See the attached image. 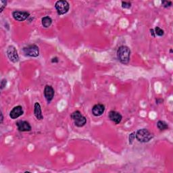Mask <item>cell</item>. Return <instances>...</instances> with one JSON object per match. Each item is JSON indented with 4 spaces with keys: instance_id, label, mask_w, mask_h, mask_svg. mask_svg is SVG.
<instances>
[{
    "instance_id": "6da1fadb",
    "label": "cell",
    "mask_w": 173,
    "mask_h": 173,
    "mask_svg": "<svg viewBox=\"0 0 173 173\" xmlns=\"http://www.w3.org/2000/svg\"><path fill=\"white\" fill-rule=\"evenodd\" d=\"M117 56L120 62L122 64H127L130 61V49L128 47L125 46V45H122L118 49Z\"/></svg>"
},
{
    "instance_id": "7a4b0ae2",
    "label": "cell",
    "mask_w": 173,
    "mask_h": 173,
    "mask_svg": "<svg viewBox=\"0 0 173 173\" xmlns=\"http://www.w3.org/2000/svg\"><path fill=\"white\" fill-rule=\"evenodd\" d=\"M135 137L141 143H147L153 138V135L147 129H142L135 133Z\"/></svg>"
},
{
    "instance_id": "3957f363",
    "label": "cell",
    "mask_w": 173,
    "mask_h": 173,
    "mask_svg": "<svg viewBox=\"0 0 173 173\" xmlns=\"http://www.w3.org/2000/svg\"><path fill=\"white\" fill-rule=\"evenodd\" d=\"M71 118L74 121L75 125L78 127L83 126L87 122V118L81 114V113L78 110L72 113L71 114Z\"/></svg>"
},
{
    "instance_id": "277c9868",
    "label": "cell",
    "mask_w": 173,
    "mask_h": 173,
    "mask_svg": "<svg viewBox=\"0 0 173 173\" xmlns=\"http://www.w3.org/2000/svg\"><path fill=\"white\" fill-rule=\"evenodd\" d=\"M55 8L59 15H63L68 12L70 5L68 2L60 0V1H58L56 3Z\"/></svg>"
},
{
    "instance_id": "5b68a950",
    "label": "cell",
    "mask_w": 173,
    "mask_h": 173,
    "mask_svg": "<svg viewBox=\"0 0 173 173\" xmlns=\"http://www.w3.org/2000/svg\"><path fill=\"white\" fill-rule=\"evenodd\" d=\"M23 51L24 55L29 57H37L39 55V50L36 45H28L27 47L23 48Z\"/></svg>"
},
{
    "instance_id": "8992f818",
    "label": "cell",
    "mask_w": 173,
    "mask_h": 173,
    "mask_svg": "<svg viewBox=\"0 0 173 173\" xmlns=\"http://www.w3.org/2000/svg\"><path fill=\"white\" fill-rule=\"evenodd\" d=\"M7 56H8V57L10 60L14 63H16L19 60V56L18 55L16 49L12 45H10L8 47V49H7Z\"/></svg>"
},
{
    "instance_id": "52a82bcc",
    "label": "cell",
    "mask_w": 173,
    "mask_h": 173,
    "mask_svg": "<svg viewBox=\"0 0 173 173\" xmlns=\"http://www.w3.org/2000/svg\"><path fill=\"white\" fill-rule=\"evenodd\" d=\"M55 91L51 86L46 85L44 89V96L46 99L47 103H50L54 97Z\"/></svg>"
},
{
    "instance_id": "ba28073f",
    "label": "cell",
    "mask_w": 173,
    "mask_h": 173,
    "mask_svg": "<svg viewBox=\"0 0 173 173\" xmlns=\"http://www.w3.org/2000/svg\"><path fill=\"white\" fill-rule=\"evenodd\" d=\"M13 18L18 21H24L29 17L30 14L24 11H15L12 13Z\"/></svg>"
},
{
    "instance_id": "9c48e42d",
    "label": "cell",
    "mask_w": 173,
    "mask_h": 173,
    "mask_svg": "<svg viewBox=\"0 0 173 173\" xmlns=\"http://www.w3.org/2000/svg\"><path fill=\"white\" fill-rule=\"evenodd\" d=\"M16 126L18 127V130L21 132H27V131H31V126L27 121H18L16 122Z\"/></svg>"
},
{
    "instance_id": "30bf717a",
    "label": "cell",
    "mask_w": 173,
    "mask_h": 173,
    "mask_svg": "<svg viewBox=\"0 0 173 173\" xmlns=\"http://www.w3.org/2000/svg\"><path fill=\"white\" fill-rule=\"evenodd\" d=\"M24 114V111L23 107L20 105H18L14 108L11 112H10V116L12 119H16L20 117V116H22Z\"/></svg>"
},
{
    "instance_id": "8fae6325",
    "label": "cell",
    "mask_w": 173,
    "mask_h": 173,
    "mask_svg": "<svg viewBox=\"0 0 173 173\" xmlns=\"http://www.w3.org/2000/svg\"><path fill=\"white\" fill-rule=\"evenodd\" d=\"M109 118L116 125L119 124L121 122L122 118V115L116 111H110V113H109Z\"/></svg>"
},
{
    "instance_id": "7c38bea8",
    "label": "cell",
    "mask_w": 173,
    "mask_h": 173,
    "mask_svg": "<svg viewBox=\"0 0 173 173\" xmlns=\"http://www.w3.org/2000/svg\"><path fill=\"white\" fill-rule=\"evenodd\" d=\"M105 111V106L103 104H98L95 105L92 108V113L95 116H100L102 115V114Z\"/></svg>"
},
{
    "instance_id": "4fadbf2b",
    "label": "cell",
    "mask_w": 173,
    "mask_h": 173,
    "mask_svg": "<svg viewBox=\"0 0 173 173\" xmlns=\"http://www.w3.org/2000/svg\"><path fill=\"white\" fill-rule=\"evenodd\" d=\"M34 114L35 116V117L39 121H41L43 118V114H42V111H41V108L40 104L36 102L35 104V107H34Z\"/></svg>"
},
{
    "instance_id": "5bb4252c",
    "label": "cell",
    "mask_w": 173,
    "mask_h": 173,
    "mask_svg": "<svg viewBox=\"0 0 173 173\" xmlns=\"http://www.w3.org/2000/svg\"><path fill=\"white\" fill-rule=\"evenodd\" d=\"M41 23L45 28H48L51 26V24L52 23V20L50 17L45 16L42 19Z\"/></svg>"
},
{
    "instance_id": "9a60e30c",
    "label": "cell",
    "mask_w": 173,
    "mask_h": 173,
    "mask_svg": "<svg viewBox=\"0 0 173 173\" xmlns=\"http://www.w3.org/2000/svg\"><path fill=\"white\" fill-rule=\"evenodd\" d=\"M157 126L160 130H167L168 129V125L167 123L165 122L164 121H162L158 122Z\"/></svg>"
},
{
    "instance_id": "2e32d148",
    "label": "cell",
    "mask_w": 173,
    "mask_h": 173,
    "mask_svg": "<svg viewBox=\"0 0 173 173\" xmlns=\"http://www.w3.org/2000/svg\"><path fill=\"white\" fill-rule=\"evenodd\" d=\"M155 34L157 35L158 36H160V37H162V36H163L164 34V31L161 29L160 27H156V28H155Z\"/></svg>"
},
{
    "instance_id": "e0dca14e",
    "label": "cell",
    "mask_w": 173,
    "mask_h": 173,
    "mask_svg": "<svg viewBox=\"0 0 173 173\" xmlns=\"http://www.w3.org/2000/svg\"><path fill=\"white\" fill-rule=\"evenodd\" d=\"M122 7L125 9H129L131 7V3L129 2H122Z\"/></svg>"
},
{
    "instance_id": "ac0fdd59",
    "label": "cell",
    "mask_w": 173,
    "mask_h": 173,
    "mask_svg": "<svg viewBox=\"0 0 173 173\" xmlns=\"http://www.w3.org/2000/svg\"><path fill=\"white\" fill-rule=\"evenodd\" d=\"M6 4H7L6 1H3V0L0 1V12H3V9H4L5 7L6 6Z\"/></svg>"
},
{
    "instance_id": "d6986e66",
    "label": "cell",
    "mask_w": 173,
    "mask_h": 173,
    "mask_svg": "<svg viewBox=\"0 0 173 173\" xmlns=\"http://www.w3.org/2000/svg\"><path fill=\"white\" fill-rule=\"evenodd\" d=\"M162 4L164 8H168L172 6V2L170 1H162Z\"/></svg>"
},
{
    "instance_id": "ffe728a7",
    "label": "cell",
    "mask_w": 173,
    "mask_h": 173,
    "mask_svg": "<svg viewBox=\"0 0 173 173\" xmlns=\"http://www.w3.org/2000/svg\"><path fill=\"white\" fill-rule=\"evenodd\" d=\"M135 139V133L133 132L129 135V144L131 145L133 142L134 139Z\"/></svg>"
},
{
    "instance_id": "44dd1931",
    "label": "cell",
    "mask_w": 173,
    "mask_h": 173,
    "mask_svg": "<svg viewBox=\"0 0 173 173\" xmlns=\"http://www.w3.org/2000/svg\"><path fill=\"white\" fill-rule=\"evenodd\" d=\"M6 84H7V80H6V79H3V80L1 81V85H0V87H1V89H2V90L6 86Z\"/></svg>"
},
{
    "instance_id": "7402d4cb",
    "label": "cell",
    "mask_w": 173,
    "mask_h": 173,
    "mask_svg": "<svg viewBox=\"0 0 173 173\" xmlns=\"http://www.w3.org/2000/svg\"><path fill=\"white\" fill-rule=\"evenodd\" d=\"M150 33L151 35V36H152L153 37H156V34H155V32H154V29H150Z\"/></svg>"
},
{
    "instance_id": "603a6c76",
    "label": "cell",
    "mask_w": 173,
    "mask_h": 173,
    "mask_svg": "<svg viewBox=\"0 0 173 173\" xmlns=\"http://www.w3.org/2000/svg\"><path fill=\"white\" fill-rule=\"evenodd\" d=\"M58 58H53L52 60H51V62H53V63H56V62H58Z\"/></svg>"
},
{
    "instance_id": "cb8c5ba5",
    "label": "cell",
    "mask_w": 173,
    "mask_h": 173,
    "mask_svg": "<svg viewBox=\"0 0 173 173\" xmlns=\"http://www.w3.org/2000/svg\"><path fill=\"white\" fill-rule=\"evenodd\" d=\"M3 114H2V112H1V123H2V122H3Z\"/></svg>"
},
{
    "instance_id": "d4e9b609",
    "label": "cell",
    "mask_w": 173,
    "mask_h": 173,
    "mask_svg": "<svg viewBox=\"0 0 173 173\" xmlns=\"http://www.w3.org/2000/svg\"><path fill=\"white\" fill-rule=\"evenodd\" d=\"M170 52H171V53H172V49H171V51H170Z\"/></svg>"
}]
</instances>
